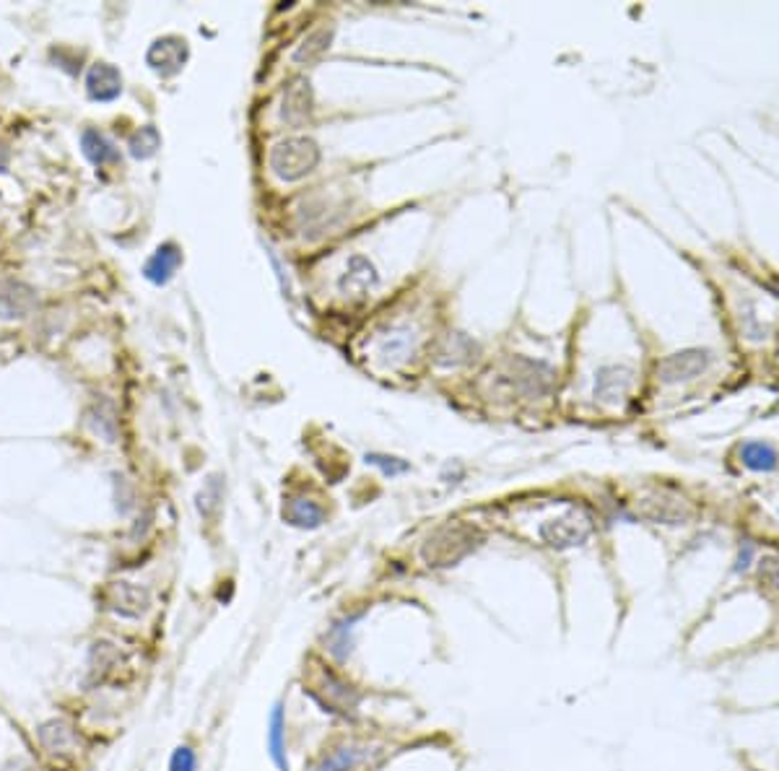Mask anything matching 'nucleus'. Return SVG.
I'll list each match as a JSON object with an SVG mask.
<instances>
[{"label":"nucleus","instance_id":"nucleus-1","mask_svg":"<svg viewBox=\"0 0 779 771\" xmlns=\"http://www.w3.org/2000/svg\"><path fill=\"white\" fill-rule=\"evenodd\" d=\"M480 533L473 525L465 522H450L439 530L426 537L421 556L423 562L434 569H445V566L460 564L468 554H473L479 548Z\"/></svg>","mask_w":779,"mask_h":771},{"label":"nucleus","instance_id":"nucleus-2","mask_svg":"<svg viewBox=\"0 0 779 771\" xmlns=\"http://www.w3.org/2000/svg\"><path fill=\"white\" fill-rule=\"evenodd\" d=\"M320 161V149L309 138H286L270 151V169L286 182L307 177Z\"/></svg>","mask_w":779,"mask_h":771},{"label":"nucleus","instance_id":"nucleus-3","mask_svg":"<svg viewBox=\"0 0 779 771\" xmlns=\"http://www.w3.org/2000/svg\"><path fill=\"white\" fill-rule=\"evenodd\" d=\"M312 696L328 709L335 714H357L359 709V691L354 685L343 681L338 673H332L325 665H317L315 676H312Z\"/></svg>","mask_w":779,"mask_h":771},{"label":"nucleus","instance_id":"nucleus-4","mask_svg":"<svg viewBox=\"0 0 779 771\" xmlns=\"http://www.w3.org/2000/svg\"><path fill=\"white\" fill-rule=\"evenodd\" d=\"M593 533V522L585 512L579 509H570L559 517H551L540 525V540L548 548L556 551H567V548H577L582 545Z\"/></svg>","mask_w":779,"mask_h":771},{"label":"nucleus","instance_id":"nucleus-5","mask_svg":"<svg viewBox=\"0 0 779 771\" xmlns=\"http://www.w3.org/2000/svg\"><path fill=\"white\" fill-rule=\"evenodd\" d=\"M712 364V351L707 349H686L678 354H670L658 364V377L665 385L689 382L693 377L704 374Z\"/></svg>","mask_w":779,"mask_h":771},{"label":"nucleus","instance_id":"nucleus-6","mask_svg":"<svg viewBox=\"0 0 779 771\" xmlns=\"http://www.w3.org/2000/svg\"><path fill=\"white\" fill-rule=\"evenodd\" d=\"M377 753L380 750H374L366 742H343L328 750L309 771H357L364 764H369Z\"/></svg>","mask_w":779,"mask_h":771},{"label":"nucleus","instance_id":"nucleus-7","mask_svg":"<svg viewBox=\"0 0 779 771\" xmlns=\"http://www.w3.org/2000/svg\"><path fill=\"white\" fill-rule=\"evenodd\" d=\"M149 590L133 582H115L107 590V608L122 619H141L149 611Z\"/></svg>","mask_w":779,"mask_h":771},{"label":"nucleus","instance_id":"nucleus-8","mask_svg":"<svg viewBox=\"0 0 779 771\" xmlns=\"http://www.w3.org/2000/svg\"><path fill=\"white\" fill-rule=\"evenodd\" d=\"M146 60H149V65L156 73L172 76V73L180 70L184 60H187V42L180 39V37H161V39H156L151 45Z\"/></svg>","mask_w":779,"mask_h":771},{"label":"nucleus","instance_id":"nucleus-9","mask_svg":"<svg viewBox=\"0 0 779 771\" xmlns=\"http://www.w3.org/2000/svg\"><path fill=\"white\" fill-rule=\"evenodd\" d=\"M639 512L655 522H665V525H681L689 520V506L684 499L678 496H668V494H650L639 502Z\"/></svg>","mask_w":779,"mask_h":771},{"label":"nucleus","instance_id":"nucleus-10","mask_svg":"<svg viewBox=\"0 0 779 771\" xmlns=\"http://www.w3.org/2000/svg\"><path fill=\"white\" fill-rule=\"evenodd\" d=\"M634 387V372L627 366H603L595 377V398L603 403H619Z\"/></svg>","mask_w":779,"mask_h":771},{"label":"nucleus","instance_id":"nucleus-11","mask_svg":"<svg viewBox=\"0 0 779 771\" xmlns=\"http://www.w3.org/2000/svg\"><path fill=\"white\" fill-rule=\"evenodd\" d=\"M86 91L94 102H112L118 99L122 91V76L115 65L99 62L94 65L86 76Z\"/></svg>","mask_w":779,"mask_h":771},{"label":"nucleus","instance_id":"nucleus-12","mask_svg":"<svg viewBox=\"0 0 779 771\" xmlns=\"http://www.w3.org/2000/svg\"><path fill=\"white\" fill-rule=\"evenodd\" d=\"M377 286V273H374V266L366 260V258H351L348 260V267H346V275L340 278V291L346 297H366L369 289Z\"/></svg>","mask_w":779,"mask_h":771},{"label":"nucleus","instance_id":"nucleus-13","mask_svg":"<svg viewBox=\"0 0 779 771\" xmlns=\"http://www.w3.org/2000/svg\"><path fill=\"white\" fill-rule=\"evenodd\" d=\"M31 307H34V291L29 286L0 278V317L3 320L24 317Z\"/></svg>","mask_w":779,"mask_h":771},{"label":"nucleus","instance_id":"nucleus-14","mask_svg":"<svg viewBox=\"0 0 779 771\" xmlns=\"http://www.w3.org/2000/svg\"><path fill=\"white\" fill-rule=\"evenodd\" d=\"M268 753L270 761L275 764L278 771H289V759H286V717H283V704H273L268 717Z\"/></svg>","mask_w":779,"mask_h":771},{"label":"nucleus","instance_id":"nucleus-15","mask_svg":"<svg viewBox=\"0 0 779 771\" xmlns=\"http://www.w3.org/2000/svg\"><path fill=\"white\" fill-rule=\"evenodd\" d=\"M180 266V250L175 244H161L146 263V278L151 283H167Z\"/></svg>","mask_w":779,"mask_h":771},{"label":"nucleus","instance_id":"nucleus-16","mask_svg":"<svg viewBox=\"0 0 779 771\" xmlns=\"http://www.w3.org/2000/svg\"><path fill=\"white\" fill-rule=\"evenodd\" d=\"M741 463L756 473H772L779 465V452L767 442H746L741 445Z\"/></svg>","mask_w":779,"mask_h":771},{"label":"nucleus","instance_id":"nucleus-17","mask_svg":"<svg viewBox=\"0 0 779 771\" xmlns=\"http://www.w3.org/2000/svg\"><path fill=\"white\" fill-rule=\"evenodd\" d=\"M312 112V91L307 81H294L291 89L286 91V102H283V118L294 125H299L309 118Z\"/></svg>","mask_w":779,"mask_h":771},{"label":"nucleus","instance_id":"nucleus-18","mask_svg":"<svg viewBox=\"0 0 779 771\" xmlns=\"http://www.w3.org/2000/svg\"><path fill=\"white\" fill-rule=\"evenodd\" d=\"M283 517L291 525H297V528H309L312 530V528L323 525L325 512H323V506L315 504L312 499H289L286 506H283Z\"/></svg>","mask_w":779,"mask_h":771},{"label":"nucleus","instance_id":"nucleus-19","mask_svg":"<svg viewBox=\"0 0 779 771\" xmlns=\"http://www.w3.org/2000/svg\"><path fill=\"white\" fill-rule=\"evenodd\" d=\"M81 146H84V153L89 159L94 167H104V164H115L120 159L118 149L99 133V130H84L81 135Z\"/></svg>","mask_w":779,"mask_h":771},{"label":"nucleus","instance_id":"nucleus-20","mask_svg":"<svg viewBox=\"0 0 779 771\" xmlns=\"http://www.w3.org/2000/svg\"><path fill=\"white\" fill-rule=\"evenodd\" d=\"M39 741L50 753H65L76 745V733L70 725H65L61 719H53V722H45L39 727Z\"/></svg>","mask_w":779,"mask_h":771},{"label":"nucleus","instance_id":"nucleus-21","mask_svg":"<svg viewBox=\"0 0 779 771\" xmlns=\"http://www.w3.org/2000/svg\"><path fill=\"white\" fill-rule=\"evenodd\" d=\"M330 39H332V29H320L315 31L312 37H307L304 39V45H301L299 50H297V62H312V60H317L325 50L330 47Z\"/></svg>","mask_w":779,"mask_h":771},{"label":"nucleus","instance_id":"nucleus-22","mask_svg":"<svg viewBox=\"0 0 779 771\" xmlns=\"http://www.w3.org/2000/svg\"><path fill=\"white\" fill-rule=\"evenodd\" d=\"M159 144H161V138H159L156 127L146 125V127H141V130L130 138V153H133L135 159H149V156L156 153Z\"/></svg>","mask_w":779,"mask_h":771},{"label":"nucleus","instance_id":"nucleus-23","mask_svg":"<svg viewBox=\"0 0 779 771\" xmlns=\"http://www.w3.org/2000/svg\"><path fill=\"white\" fill-rule=\"evenodd\" d=\"M366 463H372V465H377L380 471L385 475H400V473H408V463H403V460H398V457H388V455H366Z\"/></svg>","mask_w":779,"mask_h":771},{"label":"nucleus","instance_id":"nucleus-24","mask_svg":"<svg viewBox=\"0 0 779 771\" xmlns=\"http://www.w3.org/2000/svg\"><path fill=\"white\" fill-rule=\"evenodd\" d=\"M758 577L767 587L779 593V556H764L758 559Z\"/></svg>","mask_w":779,"mask_h":771},{"label":"nucleus","instance_id":"nucleus-25","mask_svg":"<svg viewBox=\"0 0 779 771\" xmlns=\"http://www.w3.org/2000/svg\"><path fill=\"white\" fill-rule=\"evenodd\" d=\"M198 767V759H195V750L190 745H180L175 753H172V761H169V771H195Z\"/></svg>","mask_w":779,"mask_h":771},{"label":"nucleus","instance_id":"nucleus-26","mask_svg":"<svg viewBox=\"0 0 779 771\" xmlns=\"http://www.w3.org/2000/svg\"><path fill=\"white\" fill-rule=\"evenodd\" d=\"M411 340H414V338H408V332H400V335H398V332H392V340H388V343H385L382 354H385V357H403Z\"/></svg>","mask_w":779,"mask_h":771},{"label":"nucleus","instance_id":"nucleus-27","mask_svg":"<svg viewBox=\"0 0 779 771\" xmlns=\"http://www.w3.org/2000/svg\"><path fill=\"white\" fill-rule=\"evenodd\" d=\"M753 543H749V540H743V545L738 548V559H735V574H743V571H749L750 562H753Z\"/></svg>","mask_w":779,"mask_h":771},{"label":"nucleus","instance_id":"nucleus-28","mask_svg":"<svg viewBox=\"0 0 779 771\" xmlns=\"http://www.w3.org/2000/svg\"><path fill=\"white\" fill-rule=\"evenodd\" d=\"M5 164H8V151L0 149V169H5Z\"/></svg>","mask_w":779,"mask_h":771}]
</instances>
